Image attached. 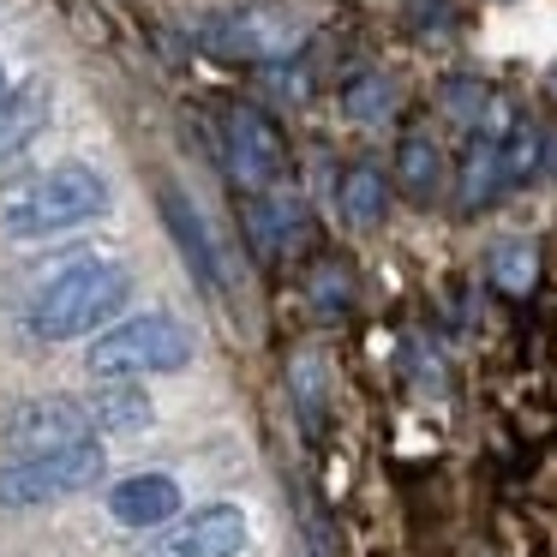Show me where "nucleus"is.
<instances>
[{"instance_id": "aec40b11", "label": "nucleus", "mask_w": 557, "mask_h": 557, "mask_svg": "<svg viewBox=\"0 0 557 557\" xmlns=\"http://www.w3.org/2000/svg\"><path fill=\"white\" fill-rule=\"evenodd\" d=\"M306 294H312L318 312H342V306L354 300V270L342 264V258H324V264H312V282H306Z\"/></svg>"}, {"instance_id": "9d476101", "label": "nucleus", "mask_w": 557, "mask_h": 557, "mask_svg": "<svg viewBox=\"0 0 557 557\" xmlns=\"http://www.w3.org/2000/svg\"><path fill=\"white\" fill-rule=\"evenodd\" d=\"M109 516L121 528H162V521L181 516V485L169 473H133L109 492Z\"/></svg>"}, {"instance_id": "20e7f679", "label": "nucleus", "mask_w": 557, "mask_h": 557, "mask_svg": "<svg viewBox=\"0 0 557 557\" xmlns=\"http://www.w3.org/2000/svg\"><path fill=\"white\" fill-rule=\"evenodd\" d=\"M109 473L102 444H73V449H49V456H18L13 468H0V509H37L54 497H73L85 485H97Z\"/></svg>"}, {"instance_id": "0eeeda50", "label": "nucleus", "mask_w": 557, "mask_h": 557, "mask_svg": "<svg viewBox=\"0 0 557 557\" xmlns=\"http://www.w3.org/2000/svg\"><path fill=\"white\" fill-rule=\"evenodd\" d=\"M97 437V413L78 396H37L25 408H13L7 420V449L13 456H49V449H73Z\"/></svg>"}, {"instance_id": "423d86ee", "label": "nucleus", "mask_w": 557, "mask_h": 557, "mask_svg": "<svg viewBox=\"0 0 557 557\" xmlns=\"http://www.w3.org/2000/svg\"><path fill=\"white\" fill-rule=\"evenodd\" d=\"M300 18H288L282 7H240V13H216L205 25V42L222 61H246V66H276L300 49Z\"/></svg>"}, {"instance_id": "4468645a", "label": "nucleus", "mask_w": 557, "mask_h": 557, "mask_svg": "<svg viewBox=\"0 0 557 557\" xmlns=\"http://www.w3.org/2000/svg\"><path fill=\"white\" fill-rule=\"evenodd\" d=\"M396 186H401V198H413V205H432V198L444 193V150H437L425 133H401Z\"/></svg>"}, {"instance_id": "6ab92c4d", "label": "nucleus", "mask_w": 557, "mask_h": 557, "mask_svg": "<svg viewBox=\"0 0 557 557\" xmlns=\"http://www.w3.org/2000/svg\"><path fill=\"white\" fill-rule=\"evenodd\" d=\"M533 276H540V258H533L528 240H509V246H497V252H492V282L504 294H528Z\"/></svg>"}, {"instance_id": "412c9836", "label": "nucleus", "mask_w": 557, "mask_h": 557, "mask_svg": "<svg viewBox=\"0 0 557 557\" xmlns=\"http://www.w3.org/2000/svg\"><path fill=\"white\" fill-rule=\"evenodd\" d=\"M0 97H7V66H0Z\"/></svg>"}, {"instance_id": "f03ea898", "label": "nucleus", "mask_w": 557, "mask_h": 557, "mask_svg": "<svg viewBox=\"0 0 557 557\" xmlns=\"http://www.w3.org/2000/svg\"><path fill=\"white\" fill-rule=\"evenodd\" d=\"M109 210V181L85 162H66V169L42 174L37 186L13 193L0 205V228L13 240H42V234H61V228H78V222L102 216Z\"/></svg>"}, {"instance_id": "7ed1b4c3", "label": "nucleus", "mask_w": 557, "mask_h": 557, "mask_svg": "<svg viewBox=\"0 0 557 557\" xmlns=\"http://www.w3.org/2000/svg\"><path fill=\"white\" fill-rule=\"evenodd\" d=\"M90 372L97 377H145V372H181L193 360V330L169 312H145L126 324L102 330L90 342Z\"/></svg>"}, {"instance_id": "f8f14e48", "label": "nucleus", "mask_w": 557, "mask_h": 557, "mask_svg": "<svg viewBox=\"0 0 557 557\" xmlns=\"http://www.w3.org/2000/svg\"><path fill=\"white\" fill-rule=\"evenodd\" d=\"M456 205L461 210H485L497 193H504V133H473L468 150H461V174H456Z\"/></svg>"}, {"instance_id": "dca6fc26", "label": "nucleus", "mask_w": 557, "mask_h": 557, "mask_svg": "<svg viewBox=\"0 0 557 557\" xmlns=\"http://www.w3.org/2000/svg\"><path fill=\"white\" fill-rule=\"evenodd\" d=\"M90 413H97V432H138V425H150V396L126 377H114L90 396Z\"/></svg>"}, {"instance_id": "f257e3e1", "label": "nucleus", "mask_w": 557, "mask_h": 557, "mask_svg": "<svg viewBox=\"0 0 557 557\" xmlns=\"http://www.w3.org/2000/svg\"><path fill=\"white\" fill-rule=\"evenodd\" d=\"M126 294H133V276H126L121 264L85 258V264L61 270V276L30 300L25 330L37 342H73V336H85V330L109 324V318L126 306Z\"/></svg>"}, {"instance_id": "2eb2a0df", "label": "nucleus", "mask_w": 557, "mask_h": 557, "mask_svg": "<svg viewBox=\"0 0 557 557\" xmlns=\"http://www.w3.org/2000/svg\"><path fill=\"white\" fill-rule=\"evenodd\" d=\"M389 210V181L377 162H354L348 174H342V216L354 222V228H377Z\"/></svg>"}, {"instance_id": "f3484780", "label": "nucleus", "mask_w": 557, "mask_h": 557, "mask_svg": "<svg viewBox=\"0 0 557 557\" xmlns=\"http://www.w3.org/2000/svg\"><path fill=\"white\" fill-rule=\"evenodd\" d=\"M540 157H545V133L533 121H509L504 126V181L521 186L540 174Z\"/></svg>"}, {"instance_id": "a211bd4d", "label": "nucleus", "mask_w": 557, "mask_h": 557, "mask_svg": "<svg viewBox=\"0 0 557 557\" xmlns=\"http://www.w3.org/2000/svg\"><path fill=\"white\" fill-rule=\"evenodd\" d=\"M342 109H348V121H384V114L396 109V85H389L384 73H360L342 90Z\"/></svg>"}, {"instance_id": "1a4fd4ad", "label": "nucleus", "mask_w": 557, "mask_h": 557, "mask_svg": "<svg viewBox=\"0 0 557 557\" xmlns=\"http://www.w3.org/2000/svg\"><path fill=\"white\" fill-rule=\"evenodd\" d=\"M240 222H246V240H252L258 258H282V252H294V246H306V234H312L306 205L288 198L282 186H270V193H246Z\"/></svg>"}, {"instance_id": "ddd939ff", "label": "nucleus", "mask_w": 557, "mask_h": 557, "mask_svg": "<svg viewBox=\"0 0 557 557\" xmlns=\"http://www.w3.org/2000/svg\"><path fill=\"white\" fill-rule=\"evenodd\" d=\"M162 222H169V234H174V246H181V258L193 264L198 288L216 294V288H222V270H216V252H210V234H205V222H198V210L186 205L174 186L162 193Z\"/></svg>"}, {"instance_id": "39448f33", "label": "nucleus", "mask_w": 557, "mask_h": 557, "mask_svg": "<svg viewBox=\"0 0 557 557\" xmlns=\"http://www.w3.org/2000/svg\"><path fill=\"white\" fill-rule=\"evenodd\" d=\"M222 157H228V174L246 193H270V186L288 181V138L252 102H228L222 109Z\"/></svg>"}, {"instance_id": "9b49d317", "label": "nucleus", "mask_w": 557, "mask_h": 557, "mask_svg": "<svg viewBox=\"0 0 557 557\" xmlns=\"http://www.w3.org/2000/svg\"><path fill=\"white\" fill-rule=\"evenodd\" d=\"M49 114H54V90L42 85V78L7 90V97H0V162H13L18 150H30V138L49 126Z\"/></svg>"}, {"instance_id": "6e6552de", "label": "nucleus", "mask_w": 557, "mask_h": 557, "mask_svg": "<svg viewBox=\"0 0 557 557\" xmlns=\"http://www.w3.org/2000/svg\"><path fill=\"white\" fill-rule=\"evenodd\" d=\"M246 545V516L234 504H205L186 521L162 528L157 540L145 545V557H240Z\"/></svg>"}]
</instances>
